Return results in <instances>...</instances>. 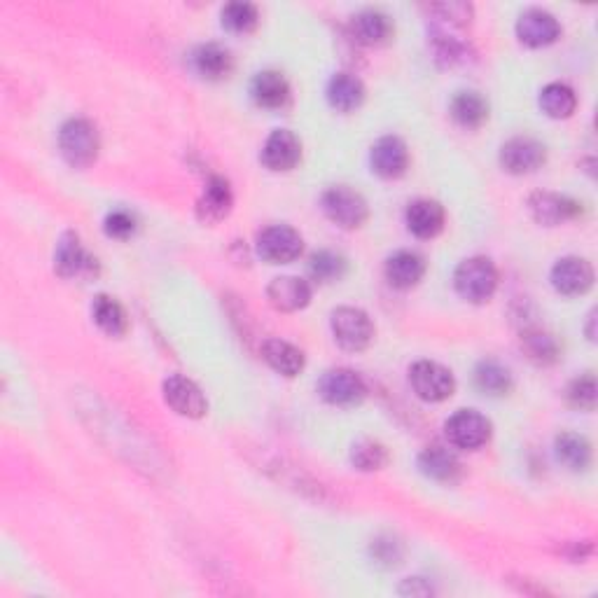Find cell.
Returning <instances> with one entry per match:
<instances>
[{"label": "cell", "instance_id": "ac0fdd59", "mask_svg": "<svg viewBox=\"0 0 598 598\" xmlns=\"http://www.w3.org/2000/svg\"><path fill=\"white\" fill-rule=\"evenodd\" d=\"M234 194L232 187L222 176H213L206 183V190L197 201V218L204 225H215V222L225 220L229 211H232Z\"/></svg>", "mask_w": 598, "mask_h": 598}, {"label": "cell", "instance_id": "52a82bcc", "mask_svg": "<svg viewBox=\"0 0 598 598\" xmlns=\"http://www.w3.org/2000/svg\"><path fill=\"white\" fill-rule=\"evenodd\" d=\"M302 250V236L288 225H271L257 234V253L271 264L295 262L302 255Z\"/></svg>", "mask_w": 598, "mask_h": 598}, {"label": "cell", "instance_id": "836d02e7", "mask_svg": "<svg viewBox=\"0 0 598 598\" xmlns=\"http://www.w3.org/2000/svg\"><path fill=\"white\" fill-rule=\"evenodd\" d=\"M222 26L232 33H250L257 26V8L253 3H227L220 12Z\"/></svg>", "mask_w": 598, "mask_h": 598}, {"label": "cell", "instance_id": "f35d334b", "mask_svg": "<svg viewBox=\"0 0 598 598\" xmlns=\"http://www.w3.org/2000/svg\"><path fill=\"white\" fill-rule=\"evenodd\" d=\"M103 229H106V234L110 236V239L124 241L136 232V220H134V215L127 211H113V213H108L106 222H103Z\"/></svg>", "mask_w": 598, "mask_h": 598}, {"label": "cell", "instance_id": "4fadbf2b", "mask_svg": "<svg viewBox=\"0 0 598 598\" xmlns=\"http://www.w3.org/2000/svg\"><path fill=\"white\" fill-rule=\"evenodd\" d=\"M552 285L556 292L566 297H577L591 290L594 285V269L582 257H563L552 267Z\"/></svg>", "mask_w": 598, "mask_h": 598}, {"label": "cell", "instance_id": "74e56055", "mask_svg": "<svg viewBox=\"0 0 598 598\" xmlns=\"http://www.w3.org/2000/svg\"><path fill=\"white\" fill-rule=\"evenodd\" d=\"M442 24L449 26H468L472 19V8L468 3H440L428 8Z\"/></svg>", "mask_w": 598, "mask_h": 598}, {"label": "cell", "instance_id": "e0dca14e", "mask_svg": "<svg viewBox=\"0 0 598 598\" xmlns=\"http://www.w3.org/2000/svg\"><path fill=\"white\" fill-rule=\"evenodd\" d=\"M561 26L556 22L554 15H549L545 10H526L524 15L517 19V38L526 47H547L559 40Z\"/></svg>", "mask_w": 598, "mask_h": 598}, {"label": "cell", "instance_id": "f1b7e54d", "mask_svg": "<svg viewBox=\"0 0 598 598\" xmlns=\"http://www.w3.org/2000/svg\"><path fill=\"white\" fill-rule=\"evenodd\" d=\"M554 451H556V458H559V461L566 465L568 470L580 472V470L589 468L591 447L582 435L561 433L554 442Z\"/></svg>", "mask_w": 598, "mask_h": 598}, {"label": "cell", "instance_id": "d6a6232c", "mask_svg": "<svg viewBox=\"0 0 598 598\" xmlns=\"http://www.w3.org/2000/svg\"><path fill=\"white\" fill-rule=\"evenodd\" d=\"M351 463L363 472L384 470L388 463V451L377 440H360L351 449Z\"/></svg>", "mask_w": 598, "mask_h": 598}, {"label": "cell", "instance_id": "cb8c5ba5", "mask_svg": "<svg viewBox=\"0 0 598 598\" xmlns=\"http://www.w3.org/2000/svg\"><path fill=\"white\" fill-rule=\"evenodd\" d=\"M192 66L201 78L206 80H222L232 73L234 59L229 54L227 47H222L218 43H206L194 50L192 54Z\"/></svg>", "mask_w": 598, "mask_h": 598}, {"label": "cell", "instance_id": "8992f818", "mask_svg": "<svg viewBox=\"0 0 598 598\" xmlns=\"http://www.w3.org/2000/svg\"><path fill=\"white\" fill-rule=\"evenodd\" d=\"M444 433L451 447L477 451L491 440V421L475 409H461L444 423Z\"/></svg>", "mask_w": 598, "mask_h": 598}, {"label": "cell", "instance_id": "5bb4252c", "mask_svg": "<svg viewBox=\"0 0 598 598\" xmlns=\"http://www.w3.org/2000/svg\"><path fill=\"white\" fill-rule=\"evenodd\" d=\"M299 159H302V143H299V138L288 129L271 131V136L262 148V164L269 171L285 173L295 169Z\"/></svg>", "mask_w": 598, "mask_h": 598}, {"label": "cell", "instance_id": "30bf717a", "mask_svg": "<svg viewBox=\"0 0 598 598\" xmlns=\"http://www.w3.org/2000/svg\"><path fill=\"white\" fill-rule=\"evenodd\" d=\"M164 400L173 412L180 416H187V419H201L208 412V402L201 393V388L194 384L192 379L183 377V374H173L164 381L162 386Z\"/></svg>", "mask_w": 598, "mask_h": 598}, {"label": "cell", "instance_id": "1f68e13d", "mask_svg": "<svg viewBox=\"0 0 598 598\" xmlns=\"http://www.w3.org/2000/svg\"><path fill=\"white\" fill-rule=\"evenodd\" d=\"M521 349L535 365H552L559 360V344L542 330H528L521 337Z\"/></svg>", "mask_w": 598, "mask_h": 598}, {"label": "cell", "instance_id": "60d3db41", "mask_svg": "<svg viewBox=\"0 0 598 598\" xmlns=\"http://www.w3.org/2000/svg\"><path fill=\"white\" fill-rule=\"evenodd\" d=\"M591 325H594V314L589 316V339H594V328H591Z\"/></svg>", "mask_w": 598, "mask_h": 598}, {"label": "cell", "instance_id": "f546056e", "mask_svg": "<svg viewBox=\"0 0 598 598\" xmlns=\"http://www.w3.org/2000/svg\"><path fill=\"white\" fill-rule=\"evenodd\" d=\"M540 108L552 120H568L577 108V96L563 82H552L540 92Z\"/></svg>", "mask_w": 598, "mask_h": 598}, {"label": "cell", "instance_id": "44dd1931", "mask_svg": "<svg viewBox=\"0 0 598 598\" xmlns=\"http://www.w3.org/2000/svg\"><path fill=\"white\" fill-rule=\"evenodd\" d=\"M351 36L356 43L367 47L386 45L393 36V24L384 12L379 10H363L351 19Z\"/></svg>", "mask_w": 598, "mask_h": 598}, {"label": "cell", "instance_id": "7402d4cb", "mask_svg": "<svg viewBox=\"0 0 598 598\" xmlns=\"http://www.w3.org/2000/svg\"><path fill=\"white\" fill-rule=\"evenodd\" d=\"M262 358L281 377H297L304 370V353L283 339H267L262 344Z\"/></svg>", "mask_w": 598, "mask_h": 598}, {"label": "cell", "instance_id": "9a60e30c", "mask_svg": "<svg viewBox=\"0 0 598 598\" xmlns=\"http://www.w3.org/2000/svg\"><path fill=\"white\" fill-rule=\"evenodd\" d=\"M267 299L276 311L283 314H295L309 307L311 285L299 276H276L267 285Z\"/></svg>", "mask_w": 598, "mask_h": 598}, {"label": "cell", "instance_id": "d4e9b609", "mask_svg": "<svg viewBox=\"0 0 598 598\" xmlns=\"http://www.w3.org/2000/svg\"><path fill=\"white\" fill-rule=\"evenodd\" d=\"M328 101L339 113H353L365 101L363 82L351 73H337L328 85Z\"/></svg>", "mask_w": 598, "mask_h": 598}, {"label": "cell", "instance_id": "83f0119b", "mask_svg": "<svg viewBox=\"0 0 598 598\" xmlns=\"http://www.w3.org/2000/svg\"><path fill=\"white\" fill-rule=\"evenodd\" d=\"M451 117L465 129H479L489 120V103L477 92H458L451 101Z\"/></svg>", "mask_w": 598, "mask_h": 598}, {"label": "cell", "instance_id": "8d00e7d4", "mask_svg": "<svg viewBox=\"0 0 598 598\" xmlns=\"http://www.w3.org/2000/svg\"><path fill=\"white\" fill-rule=\"evenodd\" d=\"M435 54V59L444 61L447 66L465 64V61H468V47H465L461 40L447 36L444 31L435 33Z\"/></svg>", "mask_w": 598, "mask_h": 598}, {"label": "cell", "instance_id": "ba28073f", "mask_svg": "<svg viewBox=\"0 0 598 598\" xmlns=\"http://www.w3.org/2000/svg\"><path fill=\"white\" fill-rule=\"evenodd\" d=\"M318 393L330 405L353 407L365 398V381L353 370L337 367V370H328L323 374L321 384H318Z\"/></svg>", "mask_w": 598, "mask_h": 598}, {"label": "cell", "instance_id": "5b68a950", "mask_svg": "<svg viewBox=\"0 0 598 598\" xmlns=\"http://www.w3.org/2000/svg\"><path fill=\"white\" fill-rule=\"evenodd\" d=\"M323 211L335 225L344 229H358L367 220V215H370V208H367L363 194L346 185L330 187L323 194Z\"/></svg>", "mask_w": 598, "mask_h": 598}, {"label": "cell", "instance_id": "ab89813d", "mask_svg": "<svg viewBox=\"0 0 598 598\" xmlns=\"http://www.w3.org/2000/svg\"><path fill=\"white\" fill-rule=\"evenodd\" d=\"M372 554L379 563L393 566V563H400V559H402V547H400V542L393 538H379L372 545Z\"/></svg>", "mask_w": 598, "mask_h": 598}, {"label": "cell", "instance_id": "9c48e42d", "mask_svg": "<svg viewBox=\"0 0 598 598\" xmlns=\"http://www.w3.org/2000/svg\"><path fill=\"white\" fill-rule=\"evenodd\" d=\"M545 159V145L528 136L512 138L500 148V166L512 176H526V173L538 171L545 164Z\"/></svg>", "mask_w": 598, "mask_h": 598}, {"label": "cell", "instance_id": "6da1fadb", "mask_svg": "<svg viewBox=\"0 0 598 598\" xmlns=\"http://www.w3.org/2000/svg\"><path fill=\"white\" fill-rule=\"evenodd\" d=\"M454 288L465 302L484 304L498 288V269L489 257H470L458 264L454 274Z\"/></svg>", "mask_w": 598, "mask_h": 598}, {"label": "cell", "instance_id": "ffe728a7", "mask_svg": "<svg viewBox=\"0 0 598 598\" xmlns=\"http://www.w3.org/2000/svg\"><path fill=\"white\" fill-rule=\"evenodd\" d=\"M409 232L419 239H435L444 229V208L433 199H416L405 213Z\"/></svg>", "mask_w": 598, "mask_h": 598}, {"label": "cell", "instance_id": "484cf974", "mask_svg": "<svg viewBox=\"0 0 598 598\" xmlns=\"http://www.w3.org/2000/svg\"><path fill=\"white\" fill-rule=\"evenodd\" d=\"M419 468L426 477L435 479V482H454L461 472V463L458 458L444 447H428L419 454Z\"/></svg>", "mask_w": 598, "mask_h": 598}, {"label": "cell", "instance_id": "603a6c76", "mask_svg": "<svg viewBox=\"0 0 598 598\" xmlns=\"http://www.w3.org/2000/svg\"><path fill=\"white\" fill-rule=\"evenodd\" d=\"M250 94H253V99L260 108L278 110L290 99V85L278 71H264L255 75L253 85H250Z\"/></svg>", "mask_w": 598, "mask_h": 598}, {"label": "cell", "instance_id": "e575fe53", "mask_svg": "<svg viewBox=\"0 0 598 598\" xmlns=\"http://www.w3.org/2000/svg\"><path fill=\"white\" fill-rule=\"evenodd\" d=\"M344 271H346L344 257L332 253V250H321V253H316L309 262V274L318 283L339 281V278L344 276Z\"/></svg>", "mask_w": 598, "mask_h": 598}, {"label": "cell", "instance_id": "2e32d148", "mask_svg": "<svg viewBox=\"0 0 598 598\" xmlns=\"http://www.w3.org/2000/svg\"><path fill=\"white\" fill-rule=\"evenodd\" d=\"M370 162H372V171L381 178L393 180L405 176L409 166V152L405 141L398 136L379 138V141L372 145Z\"/></svg>", "mask_w": 598, "mask_h": 598}, {"label": "cell", "instance_id": "3957f363", "mask_svg": "<svg viewBox=\"0 0 598 598\" xmlns=\"http://www.w3.org/2000/svg\"><path fill=\"white\" fill-rule=\"evenodd\" d=\"M330 328L332 335H335V342L351 353L365 351L374 339V325L370 316L356 307H339L337 311H332Z\"/></svg>", "mask_w": 598, "mask_h": 598}, {"label": "cell", "instance_id": "7c38bea8", "mask_svg": "<svg viewBox=\"0 0 598 598\" xmlns=\"http://www.w3.org/2000/svg\"><path fill=\"white\" fill-rule=\"evenodd\" d=\"M528 211H531L533 220L538 225L556 227L563 222L575 220L582 213V204H577L575 199L566 197V194L556 192H535L528 199Z\"/></svg>", "mask_w": 598, "mask_h": 598}, {"label": "cell", "instance_id": "277c9868", "mask_svg": "<svg viewBox=\"0 0 598 598\" xmlns=\"http://www.w3.org/2000/svg\"><path fill=\"white\" fill-rule=\"evenodd\" d=\"M409 384L423 402H444L456 391L454 374L433 360H419L409 367Z\"/></svg>", "mask_w": 598, "mask_h": 598}, {"label": "cell", "instance_id": "8fae6325", "mask_svg": "<svg viewBox=\"0 0 598 598\" xmlns=\"http://www.w3.org/2000/svg\"><path fill=\"white\" fill-rule=\"evenodd\" d=\"M54 271L61 278H85L96 271V260L82 246L80 236L66 232L54 250Z\"/></svg>", "mask_w": 598, "mask_h": 598}, {"label": "cell", "instance_id": "d590c367", "mask_svg": "<svg viewBox=\"0 0 598 598\" xmlns=\"http://www.w3.org/2000/svg\"><path fill=\"white\" fill-rule=\"evenodd\" d=\"M568 400L570 405L577 409H584V412H594L596 407V379L594 374H584V377L575 379L568 388Z\"/></svg>", "mask_w": 598, "mask_h": 598}, {"label": "cell", "instance_id": "d6986e66", "mask_svg": "<svg viewBox=\"0 0 598 598\" xmlns=\"http://www.w3.org/2000/svg\"><path fill=\"white\" fill-rule=\"evenodd\" d=\"M386 281L398 290H409L426 274V260L414 250H398L386 260Z\"/></svg>", "mask_w": 598, "mask_h": 598}, {"label": "cell", "instance_id": "4316f807", "mask_svg": "<svg viewBox=\"0 0 598 598\" xmlns=\"http://www.w3.org/2000/svg\"><path fill=\"white\" fill-rule=\"evenodd\" d=\"M92 318L99 325V330L106 332L108 337H122L129 330L127 311L110 295H99L94 299Z\"/></svg>", "mask_w": 598, "mask_h": 598}, {"label": "cell", "instance_id": "7a4b0ae2", "mask_svg": "<svg viewBox=\"0 0 598 598\" xmlns=\"http://www.w3.org/2000/svg\"><path fill=\"white\" fill-rule=\"evenodd\" d=\"M101 138L99 131L89 120H82V117H75V120H68L59 131V150L64 159L75 169H85V166L96 162V155H99Z\"/></svg>", "mask_w": 598, "mask_h": 598}, {"label": "cell", "instance_id": "4dcf8cb0", "mask_svg": "<svg viewBox=\"0 0 598 598\" xmlns=\"http://www.w3.org/2000/svg\"><path fill=\"white\" fill-rule=\"evenodd\" d=\"M475 384L484 395L500 398V395L510 393V388H512L510 370L500 363H496V360H484V363L479 365L475 372Z\"/></svg>", "mask_w": 598, "mask_h": 598}]
</instances>
